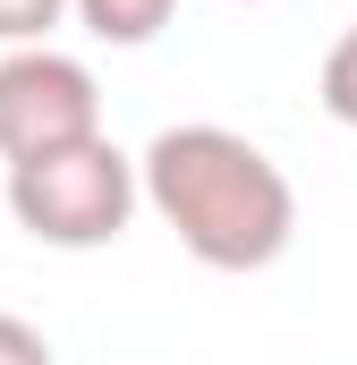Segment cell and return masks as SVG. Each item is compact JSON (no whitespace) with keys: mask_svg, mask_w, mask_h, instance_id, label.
I'll list each match as a JSON object with an SVG mask.
<instances>
[{"mask_svg":"<svg viewBox=\"0 0 357 365\" xmlns=\"http://www.w3.org/2000/svg\"><path fill=\"white\" fill-rule=\"evenodd\" d=\"M0 365H51L43 331H34V323H17V314H0Z\"/></svg>","mask_w":357,"mask_h":365,"instance_id":"7","label":"cell"},{"mask_svg":"<svg viewBox=\"0 0 357 365\" xmlns=\"http://www.w3.org/2000/svg\"><path fill=\"white\" fill-rule=\"evenodd\" d=\"M323 110L341 128H357V26L332 43V60H323Z\"/></svg>","mask_w":357,"mask_h":365,"instance_id":"5","label":"cell"},{"mask_svg":"<svg viewBox=\"0 0 357 365\" xmlns=\"http://www.w3.org/2000/svg\"><path fill=\"white\" fill-rule=\"evenodd\" d=\"M69 0H0V43H43Z\"/></svg>","mask_w":357,"mask_h":365,"instance_id":"6","label":"cell"},{"mask_svg":"<svg viewBox=\"0 0 357 365\" xmlns=\"http://www.w3.org/2000/svg\"><path fill=\"white\" fill-rule=\"evenodd\" d=\"M9 212L43 247H111L136 212V162L119 145H60L34 162H9Z\"/></svg>","mask_w":357,"mask_h":365,"instance_id":"2","label":"cell"},{"mask_svg":"<svg viewBox=\"0 0 357 365\" xmlns=\"http://www.w3.org/2000/svg\"><path fill=\"white\" fill-rule=\"evenodd\" d=\"M145 195L178 230V247L213 272H264L298 230L281 162L230 128H162L145 145Z\"/></svg>","mask_w":357,"mask_h":365,"instance_id":"1","label":"cell"},{"mask_svg":"<svg viewBox=\"0 0 357 365\" xmlns=\"http://www.w3.org/2000/svg\"><path fill=\"white\" fill-rule=\"evenodd\" d=\"M178 0H77V17H86L102 43H154L162 26H171Z\"/></svg>","mask_w":357,"mask_h":365,"instance_id":"4","label":"cell"},{"mask_svg":"<svg viewBox=\"0 0 357 365\" xmlns=\"http://www.w3.org/2000/svg\"><path fill=\"white\" fill-rule=\"evenodd\" d=\"M102 136V93L60 51H17L0 60V162H34L60 145Z\"/></svg>","mask_w":357,"mask_h":365,"instance_id":"3","label":"cell"}]
</instances>
